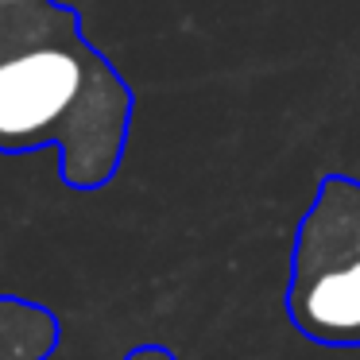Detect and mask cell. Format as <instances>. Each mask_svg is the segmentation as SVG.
<instances>
[{
  "label": "cell",
  "instance_id": "6da1fadb",
  "mask_svg": "<svg viewBox=\"0 0 360 360\" xmlns=\"http://www.w3.org/2000/svg\"><path fill=\"white\" fill-rule=\"evenodd\" d=\"M136 97L58 0H0V155L58 151L70 190L120 171Z\"/></svg>",
  "mask_w": 360,
  "mask_h": 360
},
{
  "label": "cell",
  "instance_id": "7a4b0ae2",
  "mask_svg": "<svg viewBox=\"0 0 360 360\" xmlns=\"http://www.w3.org/2000/svg\"><path fill=\"white\" fill-rule=\"evenodd\" d=\"M287 318L306 341L360 349V179L326 174L290 252Z\"/></svg>",
  "mask_w": 360,
  "mask_h": 360
},
{
  "label": "cell",
  "instance_id": "3957f363",
  "mask_svg": "<svg viewBox=\"0 0 360 360\" xmlns=\"http://www.w3.org/2000/svg\"><path fill=\"white\" fill-rule=\"evenodd\" d=\"M58 318L27 298H0V360H47L58 349Z\"/></svg>",
  "mask_w": 360,
  "mask_h": 360
},
{
  "label": "cell",
  "instance_id": "277c9868",
  "mask_svg": "<svg viewBox=\"0 0 360 360\" xmlns=\"http://www.w3.org/2000/svg\"><path fill=\"white\" fill-rule=\"evenodd\" d=\"M128 360H174V352L163 345H140V349L128 352Z\"/></svg>",
  "mask_w": 360,
  "mask_h": 360
}]
</instances>
